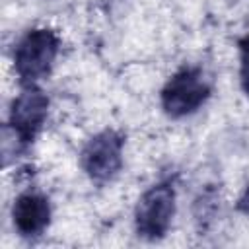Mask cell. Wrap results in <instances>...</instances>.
Segmentation results:
<instances>
[{"label":"cell","instance_id":"obj_1","mask_svg":"<svg viewBox=\"0 0 249 249\" xmlns=\"http://www.w3.org/2000/svg\"><path fill=\"white\" fill-rule=\"evenodd\" d=\"M60 49L58 35L49 27L29 29L14 51V68L23 86H33L53 70Z\"/></svg>","mask_w":249,"mask_h":249},{"label":"cell","instance_id":"obj_2","mask_svg":"<svg viewBox=\"0 0 249 249\" xmlns=\"http://www.w3.org/2000/svg\"><path fill=\"white\" fill-rule=\"evenodd\" d=\"M210 91L212 88L202 68L183 66L165 82L161 89V109L171 119L193 115L206 103Z\"/></svg>","mask_w":249,"mask_h":249},{"label":"cell","instance_id":"obj_3","mask_svg":"<svg viewBox=\"0 0 249 249\" xmlns=\"http://www.w3.org/2000/svg\"><path fill=\"white\" fill-rule=\"evenodd\" d=\"M175 214V189L171 183H158L150 187L134 208V228L142 239H161Z\"/></svg>","mask_w":249,"mask_h":249},{"label":"cell","instance_id":"obj_4","mask_svg":"<svg viewBox=\"0 0 249 249\" xmlns=\"http://www.w3.org/2000/svg\"><path fill=\"white\" fill-rule=\"evenodd\" d=\"M124 136L113 128H105L91 136L80 154V165L95 183L111 181L123 165Z\"/></svg>","mask_w":249,"mask_h":249},{"label":"cell","instance_id":"obj_5","mask_svg":"<svg viewBox=\"0 0 249 249\" xmlns=\"http://www.w3.org/2000/svg\"><path fill=\"white\" fill-rule=\"evenodd\" d=\"M49 113V97L43 89L33 86H23L21 93L12 101L10 107V128L19 144L27 146L35 140L43 128Z\"/></svg>","mask_w":249,"mask_h":249},{"label":"cell","instance_id":"obj_6","mask_svg":"<svg viewBox=\"0 0 249 249\" xmlns=\"http://www.w3.org/2000/svg\"><path fill=\"white\" fill-rule=\"evenodd\" d=\"M12 220H14V228L19 231V235H23V237L41 235L51 224L49 198L35 191L21 193L14 200Z\"/></svg>","mask_w":249,"mask_h":249},{"label":"cell","instance_id":"obj_7","mask_svg":"<svg viewBox=\"0 0 249 249\" xmlns=\"http://www.w3.org/2000/svg\"><path fill=\"white\" fill-rule=\"evenodd\" d=\"M239 47V80L243 91L249 95V35L241 37L237 41Z\"/></svg>","mask_w":249,"mask_h":249},{"label":"cell","instance_id":"obj_8","mask_svg":"<svg viewBox=\"0 0 249 249\" xmlns=\"http://www.w3.org/2000/svg\"><path fill=\"white\" fill-rule=\"evenodd\" d=\"M237 210H239L241 214L249 216V185L245 187V191L241 193V196H239V200H237Z\"/></svg>","mask_w":249,"mask_h":249}]
</instances>
